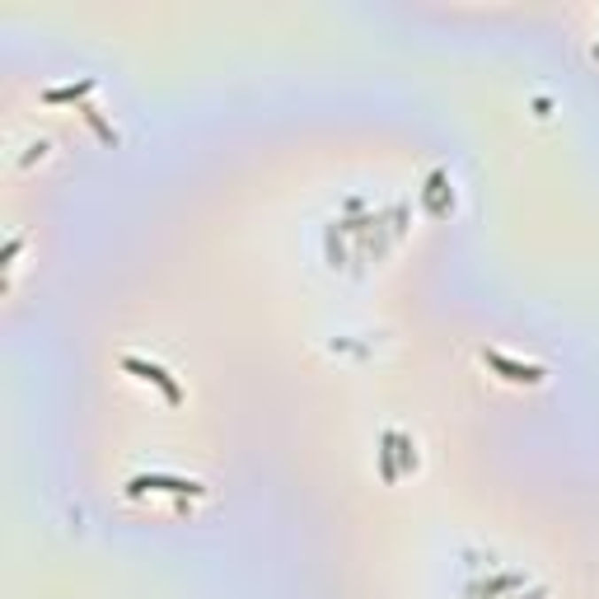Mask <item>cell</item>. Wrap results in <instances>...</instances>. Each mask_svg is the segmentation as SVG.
<instances>
[{"instance_id": "1", "label": "cell", "mask_w": 599, "mask_h": 599, "mask_svg": "<svg viewBox=\"0 0 599 599\" xmlns=\"http://www.w3.org/2000/svg\"><path fill=\"white\" fill-rule=\"evenodd\" d=\"M482 365L502 370V379H510V385H543V365L515 361V356H506V352H496V346H482Z\"/></svg>"}, {"instance_id": "2", "label": "cell", "mask_w": 599, "mask_h": 599, "mask_svg": "<svg viewBox=\"0 0 599 599\" xmlns=\"http://www.w3.org/2000/svg\"><path fill=\"white\" fill-rule=\"evenodd\" d=\"M127 492L131 496H141V492H178V496H206L202 482H192V478H174V473H136L127 482Z\"/></svg>"}, {"instance_id": "3", "label": "cell", "mask_w": 599, "mask_h": 599, "mask_svg": "<svg viewBox=\"0 0 599 599\" xmlns=\"http://www.w3.org/2000/svg\"><path fill=\"white\" fill-rule=\"evenodd\" d=\"M122 370H131L136 379H145V385H155L169 403H183V389H178V379L164 370L159 361H145V356H122Z\"/></svg>"}, {"instance_id": "4", "label": "cell", "mask_w": 599, "mask_h": 599, "mask_svg": "<svg viewBox=\"0 0 599 599\" xmlns=\"http://www.w3.org/2000/svg\"><path fill=\"white\" fill-rule=\"evenodd\" d=\"M89 89H94V80H80V85H52V89H43V104H66V98H80Z\"/></svg>"}, {"instance_id": "5", "label": "cell", "mask_w": 599, "mask_h": 599, "mask_svg": "<svg viewBox=\"0 0 599 599\" xmlns=\"http://www.w3.org/2000/svg\"><path fill=\"white\" fill-rule=\"evenodd\" d=\"M595 57H599V47H595Z\"/></svg>"}]
</instances>
